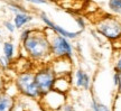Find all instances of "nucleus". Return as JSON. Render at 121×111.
Segmentation results:
<instances>
[{
  "mask_svg": "<svg viewBox=\"0 0 121 111\" xmlns=\"http://www.w3.org/2000/svg\"><path fill=\"white\" fill-rule=\"evenodd\" d=\"M91 107H92V110H93V111H111L108 107H107V106H105V104L98 102V101H96L94 98L92 99Z\"/></svg>",
  "mask_w": 121,
  "mask_h": 111,
  "instance_id": "2eb2a0df",
  "label": "nucleus"
},
{
  "mask_svg": "<svg viewBox=\"0 0 121 111\" xmlns=\"http://www.w3.org/2000/svg\"><path fill=\"white\" fill-rule=\"evenodd\" d=\"M11 61H9L7 57H4V55L0 56V68H2V70H7L9 68V66L11 65Z\"/></svg>",
  "mask_w": 121,
  "mask_h": 111,
  "instance_id": "f3484780",
  "label": "nucleus"
},
{
  "mask_svg": "<svg viewBox=\"0 0 121 111\" xmlns=\"http://www.w3.org/2000/svg\"><path fill=\"white\" fill-rule=\"evenodd\" d=\"M16 99L6 91H0V111H13Z\"/></svg>",
  "mask_w": 121,
  "mask_h": 111,
  "instance_id": "0eeeda50",
  "label": "nucleus"
},
{
  "mask_svg": "<svg viewBox=\"0 0 121 111\" xmlns=\"http://www.w3.org/2000/svg\"><path fill=\"white\" fill-rule=\"evenodd\" d=\"M8 1H17V2H19L20 0H8Z\"/></svg>",
  "mask_w": 121,
  "mask_h": 111,
  "instance_id": "393cba45",
  "label": "nucleus"
},
{
  "mask_svg": "<svg viewBox=\"0 0 121 111\" xmlns=\"http://www.w3.org/2000/svg\"><path fill=\"white\" fill-rule=\"evenodd\" d=\"M7 7H8L9 11H11L13 15L19 13H28V9L24 4H20V1L19 2H17V1H8L7 2Z\"/></svg>",
  "mask_w": 121,
  "mask_h": 111,
  "instance_id": "f8f14e48",
  "label": "nucleus"
},
{
  "mask_svg": "<svg viewBox=\"0 0 121 111\" xmlns=\"http://www.w3.org/2000/svg\"><path fill=\"white\" fill-rule=\"evenodd\" d=\"M22 48L26 57L31 62L45 64L52 61L51 42L46 30L33 28L28 38L22 43Z\"/></svg>",
  "mask_w": 121,
  "mask_h": 111,
  "instance_id": "f257e3e1",
  "label": "nucleus"
},
{
  "mask_svg": "<svg viewBox=\"0 0 121 111\" xmlns=\"http://www.w3.org/2000/svg\"><path fill=\"white\" fill-rule=\"evenodd\" d=\"M4 27L6 28L7 31H9L10 34H13L16 31V26L13 24V22H10V20H6L4 22Z\"/></svg>",
  "mask_w": 121,
  "mask_h": 111,
  "instance_id": "a211bd4d",
  "label": "nucleus"
},
{
  "mask_svg": "<svg viewBox=\"0 0 121 111\" xmlns=\"http://www.w3.org/2000/svg\"><path fill=\"white\" fill-rule=\"evenodd\" d=\"M0 42H1V30H0Z\"/></svg>",
  "mask_w": 121,
  "mask_h": 111,
  "instance_id": "a878e982",
  "label": "nucleus"
},
{
  "mask_svg": "<svg viewBox=\"0 0 121 111\" xmlns=\"http://www.w3.org/2000/svg\"><path fill=\"white\" fill-rule=\"evenodd\" d=\"M2 55L4 57H7L9 61L13 62V58H15V55H16V48H15V45H13V42H4L2 44Z\"/></svg>",
  "mask_w": 121,
  "mask_h": 111,
  "instance_id": "9b49d317",
  "label": "nucleus"
},
{
  "mask_svg": "<svg viewBox=\"0 0 121 111\" xmlns=\"http://www.w3.org/2000/svg\"><path fill=\"white\" fill-rule=\"evenodd\" d=\"M34 76L35 82L37 84V88H38L42 97L54 89L57 74L51 64V62L45 63V64H39V66L36 68V71H34Z\"/></svg>",
  "mask_w": 121,
  "mask_h": 111,
  "instance_id": "20e7f679",
  "label": "nucleus"
},
{
  "mask_svg": "<svg viewBox=\"0 0 121 111\" xmlns=\"http://www.w3.org/2000/svg\"><path fill=\"white\" fill-rule=\"evenodd\" d=\"M33 31V28H22V31H20V35H19V39H20V43H22L25 39L28 38V36L30 35V33Z\"/></svg>",
  "mask_w": 121,
  "mask_h": 111,
  "instance_id": "dca6fc26",
  "label": "nucleus"
},
{
  "mask_svg": "<svg viewBox=\"0 0 121 111\" xmlns=\"http://www.w3.org/2000/svg\"><path fill=\"white\" fill-rule=\"evenodd\" d=\"M95 29L108 40L118 42L121 39V18L114 15H103L95 22Z\"/></svg>",
  "mask_w": 121,
  "mask_h": 111,
  "instance_id": "f03ea898",
  "label": "nucleus"
},
{
  "mask_svg": "<svg viewBox=\"0 0 121 111\" xmlns=\"http://www.w3.org/2000/svg\"><path fill=\"white\" fill-rule=\"evenodd\" d=\"M33 20H34V16H31L29 13H19L13 16V22L16 26V29H22Z\"/></svg>",
  "mask_w": 121,
  "mask_h": 111,
  "instance_id": "6e6552de",
  "label": "nucleus"
},
{
  "mask_svg": "<svg viewBox=\"0 0 121 111\" xmlns=\"http://www.w3.org/2000/svg\"><path fill=\"white\" fill-rule=\"evenodd\" d=\"M48 36H49V42H51L52 60L66 58V60L72 61L74 56V51L69 39L65 38L58 34H55V33H53V35H48Z\"/></svg>",
  "mask_w": 121,
  "mask_h": 111,
  "instance_id": "39448f33",
  "label": "nucleus"
},
{
  "mask_svg": "<svg viewBox=\"0 0 121 111\" xmlns=\"http://www.w3.org/2000/svg\"><path fill=\"white\" fill-rule=\"evenodd\" d=\"M113 68H114V72L121 73V48L119 51L116 52V54H114V58H113Z\"/></svg>",
  "mask_w": 121,
  "mask_h": 111,
  "instance_id": "4468645a",
  "label": "nucleus"
},
{
  "mask_svg": "<svg viewBox=\"0 0 121 111\" xmlns=\"http://www.w3.org/2000/svg\"><path fill=\"white\" fill-rule=\"evenodd\" d=\"M69 75H60L57 76L56 82H55V85L54 89L65 93L67 90H69Z\"/></svg>",
  "mask_w": 121,
  "mask_h": 111,
  "instance_id": "9d476101",
  "label": "nucleus"
},
{
  "mask_svg": "<svg viewBox=\"0 0 121 111\" xmlns=\"http://www.w3.org/2000/svg\"><path fill=\"white\" fill-rule=\"evenodd\" d=\"M39 18H40L42 22L45 25L46 29L51 30L52 33H55V34L60 35V36H63V37L69 39V40H71V39H75L76 37L80 36V34H81V30H80V31H71V30L65 29V28H63L62 26L55 24V22H53L52 19L48 17L45 13H39Z\"/></svg>",
  "mask_w": 121,
  "mask_h": 111,
  "instance_id": "423d86ee",
  "label": "nucleus"
},
{
  "mask_svg": "<svg viewBox=\"0 0 121 111\" xmlns=\"http://www.w3.org/2000/svg\"><path fill=\"white\" fill-rule=\"evenodd\" d=\"M15 86L18 93L30 99H40L42 94L39 92L37 84L35 82L34 71L27 70L19 72L15 77Z\"/></svg>",
  "mask_w": 121,
  "mask_h": 111,
  "instance_id": "7ed1b4c3",
  "label": "nucleus"
},
{
  "mask_svg": "<svg viewBox=\"0 0 121 111\" xmlns=\"http://www.w3.org/2000/svg\"><path fill=\"white\" fill-rule=\"evenodd\" d=\"M119 73V72H118ZM117 91H118V94L121 95V73H119V80H118V83H117Z\"/></svg>",
  "mask_w": 121,
  "mask_h": 111,
  "instance_id": "4be33fe9",
  "label": "nucleus"
},
{
  "mask_svg": "<svg viewBox=\"0 0 121 111\" xmlns=\"http://www.w3.org/2000/svg\"><path fill=\"white\" fill-rule=\"evenodd\" d=\"M47 1H54V2H60V1H63V0H47Z\"/></svg>",
  "mask_w": 121,
  "mask_h": 111,
  "instance_id": "b1692460",
  "label": "nucleus"
},
{
  "mask_svg": "<svg viewBox=\"0 0 121 111\" xmlns=\"http://www.w3.org/2000/svg\"><path fill=\"white\" fill-rule=\"evenodd\" d=\"M25 2H28L30 4H35V6H43V4H47V0H22Z\"/></svg>",
  "mask_w": 121,
  "mask_h": 111,
  "instance_id": "aec40b11",
  "label": "nucleus"
},
{
  "mask_svg": "<svg viewBox=\"0 0 121 111\" xmlns=\"http://www.w3.org/2000/svg\"><path fill=\"white\" fill-rule=\"evenodd\" d=\"M76 22H78V27L81 28V30L84 29V27H85V22H84V19L82 17H78L76 18Z\"/></svg>",
  "mask_w": 121,
  "mask_h": 111,
  "instance_id": "412c9836",
  "label": "nucleus"
},
{
  "mask_svg": "<svg viewBox=\"0 0 121 111\" xmlns=\"http://www.w3.org/2000/svg\"><path fill=\"white\" fill-rule=\"evenodd\" d=\"M108 7L112 15L119 16L121 18V0H109Z\"/></svg>",
  "mask_w": 121,
  "mask_h": 111,
  "instance_id": "ddd939ff",
  "label": "nucleus"
},
{
  "mask_svg": "<svg viewBox=\"0 0 121 111\" xmlns=\"http://www.w3.org/2000/svg\"><path fill=\"white\" fill-rule=\"evenodd\" d=\"M53 111H76L75 109H74V107L72 106V104H69V103H63L60 107H58L57 109H55V110Z\"/></svg>",
  "mask_w": 121,
  "mask_h": 111,
  "instance_id": "6ab92c4d",
  "label": "nucleus"
},
{
  "mask_svg": "<svg viewBox=\"0 0 121 111\" xmlns=\"http://www.w3.org/2000/svg\"><path fill=\"white\" fill-rule=\"evenodd\" d=\"M4 81L0 79V91H2L4 90Z\"/></svg>",
  "mask_w": 121,
  "mask_h": 111,
  "instance_id": "5701e85b",
  "label": "nucleus"
},
{
  "mask_svg": "<svg viewBox=\"0 0 121 111\" xmlns=\"http://www.w3.org/2000/svg\"><path fill=\"white\" fill-rule=\"evenodd\" d=\"M75 84L78 88H82L84 90L90 89V76L82 68H78L75 71Z\"/></svg>",
  "mask_w": 121,
  "mask_h": 111,
  "instance_id": "1a4fd4ad",
  "label": "nucleus"
}]
</instances>
